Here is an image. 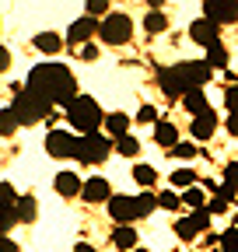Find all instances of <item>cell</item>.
Segmentation results:
<instances>
[{
	"instance_id": "23",
	"label": "cell",
	"mask_w": 238,
	"mask_h": 252,
	"mask_svg": "<svg viewBox=\"0 0 238 252\" xmlns=\"http://www.w3.org/2000/svg\"><path fill=\"white\" fill-rule=\"evenodd\" d=\"M193 182H196V172H193V168L172 172V186H175V189H193Z\"/></svg>"
},
{
	"instance_id": "37",
	"label": "cell",
	"mask_w": 238,
	"mask_h": 252,
	"mask_svg": "<svg viewBox=\"0 0 238 252\" xmlns=\"http://www.w3.org/2000/svg\"><path fill=\"white\" fill-rule=\"evenodd\" d=\"M207 210H210V214H224L228 210V200L224 196H210V200H207Z\"/></svg>"
},
{
	"instance_id": "25",
	"label": "cell",
	"mask_w": 238,
	"mask_h": 252,
	"mask_svg": "<svg viewBox=\"0 0 238 252\" xmlns=\"http://www.w3.org/2000/svg\"><path fill=\"white\" fill-rule=\"evenodd\" d=\"M207 63H210L214 70H224V67H228V49H224V46L207 49Z\"/></svg>"
},
{
	"instance_id": "18",
	"label": "cell",
	"mask_w": 238,
	"mask_h": 252,
	"mask_svg": "<svg viewBox=\"0 0 238 252\" xmlns=\"http://www.w3.org/2000/svg\"><path fill=\"white\" fill-rule=\"evenodd\" d=\"M126 130H130V116H123V112L105 116V133H112V137H126Z\"/></svg>"
},
{
	"instance_id": "10",
	"label": "cell",
	"mask_w": 238,
	"mask_h": 252,
	"mask_svg": "<svg viewBox=\"0 0 238 252\" xmlns=\"http://www.w3.org/2000/svg\"><path fill=\"white\" fill-rule=\"evenodd\" d=\"M98 25H102V21L88 18V14H84V18H77V21L67 28V42H70L74 49H77V46L84 49V46H88V39H91V35H98Z\"/></svg>"
},
{
	"instance_id": "32",
	"label": "cell",
	"mask_w": 238,
	"mask_h": 252,
	"mask_svg": "<svg viewBox=\"0 0 238 252\" xmlns=\"http://www.w3.org/2000/svg\"><path fill=\"white\" fill-rule=\"evenodd\" d=\"M200 151L193 147V144H178L175 151H172V158H182V161H193V158H196Z\"/></svg>"
},
{
	"instance_id": "14",
	"label": "cell",
	"mask_w": 238,
	"mask_h": 252,
	"mask_svg": "<svg viewBox=\"0 0 238 252\" xmlns=\"http://www.w3.org/2000/svg\"><path fill=\"white\" fill-rule=\"evenodd\" d=\"M88 203H102V200H112V189L102 175H91V179H84V193H81Z\"/></svg>"
},
{
	"instance_id": "17",
	"label": "cell",
	"mask_w": 238,
	"mask_h": 252,
	"mask_svg": "<svg viewBox=\"0 0 238 252\" xmlns=\"http://www.w3.org/2000/svg\"><path fill=\"white\" fill-rule=\"evenodd\" d=\"M182 105H186L193 116H203V112H210V105H207V94H203V88H193V91H186Z\"/></svg>"
},
{
	"instance_id": "33",
	"label": "cell",
	"mask_w": 238,
	"mask_h": 252,
	"mask_svg": "<svg viewBox=\"0 0 238 252\" xmlns=\"http://www.w3.org/2000/svg\"><path fill=\"white\" fill-rule=\"evenodd\" d=\"M0 123H4V126H0V130H4V137H11V133L18 130V119H14L11 109H4V119H0Z\"/></svg>"
},
{
	"instance_id": "11",
	"label": "cell",
	"mask_w": 238,
	"mask_h": 252,
	"mask_svg": "<svg viewBox=\"0 0 238 252\" xmlns=\"http://www.w3.org/2000/svg\"><path fill=\"white\" fill-rule=\"evenodd\" d=\"M109 214H112V220H119V224H133V220L140 217V207H137L133 196H112L109 200Z\"/></svg>"
},
{
	"instance_id": "3",
	"label": "cell",
	"mask_w": 238,
	"mask_h": 252,
	"mask_svg": "<svg viewBox=\"0 0 238 252\" xmlns=\"http://www.w3.org/2000/svg\"><path fill=\"white\" fill-rule=\"evenodd\" d=\"M67 119H70V126H77V133H81V137L98 133V126L105 123V116H102L98 102H95V98H88V94H81V98L67 109Z\"/></svg>"
},
{
	"instance_id": "20",
	"label": "cell",
	"mask_w": 238,
	"mask_h": 252,
	"mask_svg": "<svg viewBox=\"0 0 238 252\" xmlns=\"http://www.w3.org/2000/svg\"><path fill=\"white\" fill-rule=\"evenodd\" d=\"M35 214H39V203H35V196H32V193H25V196L18 200V220L32 224V220H35Z\"/></svg>"
},
{
	"instance_id": "36",
	"label": "cell",
	"mask_w": 238,
	"mask_h": 252,
	"mask_svg": "<svg viewBox=\"0 0 238 252\" xmlns=\"http://www.w3.org/2000/svg\"><path fill=\"white\" fill-rule=\"evenodd\" d=\"M214 196H224V200L231 203V200L238 196V186H231V182H221V186H217V193H214Z\"/></svg>"
},
{
	"instance_id": "13",
	"label": "cell",
	"mask_w": 238,
	"mask_h": 252,
	"mask_svg": "<svg viewBox=\"0 0 238 252\" xmlns=\"http://www.w3.org/2000/svg\"><path fill=\"white\" fill-rule=\"evenodd\" d=\"M214 130H217V112H214V109L203 112V116H193V123H189V133H193L196 140H210Z\"/></svg>"
},
{
	"instance_id": "22",
	"label": "cell",
	"mask_w": 238,
	"mask_h": 252,
	"mask_svg": "<svg viewBox=\"0 0 238 252\" xmlns=\"http://www.w3.org/2000/svg\"><path fill=\"white\" fill-rule=\"evenodd\" d=\"M144 28L151 32V35H158V32H165V28H168V18H165L161 11H151V14L144 18Z\"/></svg>"
},
{
	"instance_id": "19",
	"label": "cell",
	"mask_w": 238,
	"mask_h": 252,
	"mask_svg": "<svg viewBox=\"0 0 238 252\" xmlns=\"http://www.w3.org/2000/svg\"><path fill=\"white\" fill-rule=\"evenodd\" d=\"M112 242H116V249H137V231L130 228V224H119L116 231H112Z\"/></svg>"
},
{
	"instance_id": "38",
	"label": "cell",
	"mask_w": 238,
	"mask_h": 252,
	"mask_svg": "<svg viewBox=\"0 0 238 252\" xmlns=\"http://www.w3.org/2000/svg\"><path fill=\"white\" fill-rule=\"evenodd\" d=\"M224 182L238 186V161H228V168H224Z\"/></svg>"
},
{
	"instance_id": "21",
	"label": "cell",
	"mask_w": 238,
	"mask_h": 252,
	"mask_svg": "<svg viewBox=\"0 0 238 252\" xmlns=\"http://www.w3.org/2000/svg\"><path fill=\"white\" fill-rule=\"evenodd\" d=\"M60 46H63V42H60V35H56V32H39V35H35V49L39 53H60Z\"/></svg>"
},
{
	"instance_id": "29",
	"label": "cell",
	"mask_w": 238,
	"mask_h": 252,
	"mask_svg": "<svg viewBox=\"0 0 238 252\" xmlns=\"http://www.w3.org/2000/svg\"><path fill=\"white\" fill-rule=\"evenodd\" d=\"M182 203H186V207H193V210H203V207H207V200H203V193H200L196 186L182 193Z\"/></svg>"
},
{
	"instance_id": "5",
	"label": "cell",
	"mask_w": 238,
	"mask_h": 252,
	"mask_svg": "<svg viewBox=\"0 0 238 252\" xmlns=\"http://www.w3.org/2000/svg\"><path fill=\"white\" fill-rule=\"evenodd\" d=\"M109 154H112V140H109L105 133L81 137V147H77V161H84V165H102Z\"/></svg>"
},
{
	"instance_id": "26",
	"label": "cell",
	"mask_w": 238,
	"mask_h": 252,
	"mask_svg": "<svg viewBox=\"0 0 238 252\" xmlns=\"http://www.w3.org/2000/svg\"><path fill=\"white\" fill-rule=\"evenodd\" d=\"M116 151H119V154H126V158H133V154H140V140L126 133V137H119V140H116Z\"/></svg>"
},
{
	"instance_id": "24",
	"label": "cell",
	"mask_w": 238,
	"mask_h": 252,
	"mask_svg": "<svg viewBox=\"0 0 238 252\" xmlns=\"http://www.w3.org/2000/svg\"><path fill=\"white\" fill-rule=\"evenodd\" d=\"M175 235L182 238V242H193V238H196L200 231H196V224H193L189 217H178V220H175Z\"/></svg>"
},
{
	"instance_id": "1",
	"label": "cell",
	"mask_w": 238,
	"mask_h": 252,
	"mask_svg": "<svg viewBox=\"0 0 238 252\" xmlns=\"http://www.w3.org/2000/svg\"><path fill=\"white\" fill-rule=\"evenodd\" d=\"M28 88H32L35 94H42L49 105H67L70 109L81 98V94H77V81H74L70 67H63V63H39V67H32Z\"/></svg>"
},
{
	"instance_id": "40",
	"label": "cell",
	"mask_w": 238,
	"mask_h": 252,
	"mask_svg": "<svg viewBox=\"0 0 238 252\" xmlns=\"http://www.w3.org/2000/svg\"><path fill=\"white\" fill-rule=\"evenodd\" d=\"M81 60H98V46H95V42H88V46L81 49Z\"/></svg>"
},
{
	"instance_id": "12",
	"label": "cell",
	"mask_w": 238,
	"mask_h": 252,
	"mask_svg": "<svg viewBox=\"0 0 238 252\" xmlns=\"http://www.w3.org/2000/svg\"><path fill=\"white\" fill-rule=\"evenodd\" d=\"M158 88L168 94V98H186V91H189V88H186V81L178 77V70H175V67H165V70L158 74Z\"/></svg>"
},
{
	"instance_id": "9",
	"label": "cell",
	"mask_w": 238,
	"mask_h": 252,
	"mask_svg": "<svg viewBox=\"0 0 238 252\" xmlns=\"http://www.w3.org/2000/svg\"><path fill=\"white\" fill-rule=\"evenodd\" d=\"M189 39L207 46V49H214V46H221V25H214L210 18H200V21L189 25Z\"/></svg>"
},
{
	"instance_id": "4",
	"label": "cell",
	"mask_w": 238,
	"mask_h": 252,
	"mask_svg": "<svg viewBox=\"0 0 238 252\" xmlns=\"http://www.w3.org/2000/svg\"><path fill=\"white\" fill-rule=\"evenodd\" d=\"M130 35H133V21L126 14H109L98 25V39L105 46H123V42H130Z\"/></svg>"
},
{
	"instance_id": "42",
	"label": "cell",
	"mask_w": 238,
	"mask_h": 252,
	"mask_svg": "<svg viewBox=\"0 0 238 252\" xmlns=\"http://www.w3.org/2000/svg\"><path fill=\"white\" fill-rule=\"evenodd\" d=\"M4 252H18V245H14L11 238H4Z\"/></svg>"
},
{
	"instance_id": "41",
	"label": "cell",
	"mask_w": 238,
	"mask_h": 252,
	"mask_svg": "<svg viewBox=\"0 0 238 252\" xmlns=\"http://www.w3.org/2000/svg\"><path fill=\"white\" fill-rule=\"evenodd\" d=\"M224 126H228V133H231V137H238V116H228Z\"/></svg>"
},
{
	"instance_id": "7",
	"label": "cell",
	"mask_w": 238,
	"mask_h": 252,
	"mask_svg": "<svg viewBox=\"0 0 238 252\" xmlns=\"http://www.w3.org/2000/svg\"><path fill=\"white\" fill-rule=\"evenodd\" d=\"M175 70H178V77L186 81V88H189V91H193V88H203L207 81L214 77V67H210L207 60H186V63H178Z\"/></svg>"
},
{
	"instance_id": "39",
	"label": "cell",
	"mask_w": 238,
	"mask_h": 252,
	"mask_svg": "<svg viewBox=\"0 0 238 252\" xmlns=\"http://www.w3.org/2000/svg\"><path fill=\"white\" fill-rule=\"evenodd\" d=\"M137 119H140V123H154V119H158V112H154V105H144V109L137 112Z\"/></svg>"
},
{
	"instance_id": "34",
	"label": "cell",
	"mask_w": 238,
	"mask_h": 252,
	"mask_svg": "<svg viewBox=\"0 0 238 252\" xmlns=\"http://www.w3.org/2000/svg\"><path fill=\"white\" fill-rule=\"evenodd\" d=\"M95 14L109 18V0H91V4H88V18H95Z\"/></svg>"
},
{
	"instance_id": "44",
	"label": "cell",
	"mask_w": 238,
	"mask_h": 252,
	"mask_svg": "<svg viewBox=\"0 0 238 252\" xmlns=\"http://www.w3.org/2000/svg\"><path fill=\"white\" fill-rule=\"evenodd\" d=\"M231 252H238V249H231Z\"/></svg>"
},
{
	"instance_id": "15",
	"label": "cell",
	"mask_w": 238,
	"mask_h": 252,
	"mask_svg": "<svg viewBox=\"0 0 238 252\" xmlns=\"http://www.w3.org/2000/svg\"><path fill=\"white\" fill-rule=\"evenodd\" d=\"M56 193H60V196H77V193H84V179H77L74 172H60V175H56Z\"/></svg>"
},
{
	"instance_id": "8",
	"label": "cell",
	"mask_w": 238,
	"mask_h": 252,
	"mask_svg": "<svg viewBox=\"0 0 238 252\" xmlns=\"http://www.w3.org/2000/svg\"><path fill=\"white\" fill-rule=\"evenodd\" d=\"M203 18H210L214 25H231L238 21V0H207Z\"/></svg>"
},
{
	"instance_id": "31",
	"label": "cell",
	"mask_w": 238,
	"mask_h": 252,
	"mask_svg": "<svg viewBox=\"0 0 238 252\" xmlns=\"http://www.w3.org/2000/svg\"><path fill=\"white\" fill-rule=\"evenodd\" d=\"M224 105H228L231 116H238V84H231V88L224 91Z\"/></svg>"
},
{
	"instance_id": "28",
	"label": "cell",
	"mask_w": 238,
	"mask_h": 252,
	"mask_svg": "<svg viewBox=\"0 0 238 252\" xmlns=\"http://www.w3.org/2000/svg\"><path fill=\"white\" fill-rule=\"evenodd\" d=\"M137 207H140V217H151L154 207H158V196H154V193H140V196H137Z\"/></svg>"
},
{
	"instance_id": "6",
	"label": "cell",
	"mask_w": 238,
	"mask_h": 252,
	"mask_svg": "<svg viewBox=\"0 0 238 252\" xmlns=\"http://www.w3.org/2000/svg\"><path fill=\"white\" fill-rule=\"evenodd\" d=\"M81 137H74L70 130H49L46 133V154L49 158H77Z\"/></svg>"
},
{
	"instance_id": "27",
	"label": "cell",
	"mask_w": 238,
	"mask_h": 252,
	"mask_svg": "<svg viewBox=\"0 0 238 252\" xmlns=\"http://www.w3.org/2000/svg\"><path fill=\"white\" fill-rule=\"evenodd\" d=\"M154 179H158V172L151 165H137L133 168V182H140V186H154Z\"/></svg>"
},
{
	"instance_id": "35",
	"label": "cell",
	"mask_w": 238,
	"mask_h": 252,
	"mask_svg": "<svg viewBox=\"0 0 238 252\" xmlns=\"http://www.w3.org/2000/svg\"><path fill=\"white\" fill-rule=\"evenodd\" d=\"M178 203H182V200H178V196H175V193H168V189H165V193H161V196H158V207H165V210H175V207H178Z\"/></svg>"
},
{
	"instance_id": "43",
	"label": "cell",
	"mask_w": 238,
	"mask_h": 252,
	"mask_svg": "<svg viewBox=\"0 0 238 252\" xmlns=\"http://www.w3.org/2000/svg\"><path fill=\"white\" fill-rule=\"evenodd\" d=\"M74 252H95V249H91V245H84V242H77V249H74Z\"/></svg>"
},
{
	"instance_id": "2",
	"label": "cell",
	"mask_w": 238,
	"mask_h": 252,
	"mask_svg": "<svg viewBox=\"0 0 238 252\" xmlns=\"http://www.w3.org/2000/svg\"><path fill=\"white\" fill-rule=\"evenodd\" d=\"M11 91L18 94V98H14V105H7V109L14 112L18 126H28V123H39V119H46V116H49V102L42 98V94H35L32 88H21V84H14Z\"/></svg>"
},
{
	"instance_id": "30",
	"label": "cell",
	"mask_w": 238,
	"mask_h": 252,
	"mask_svg": "<svg viewBox=\"0 0 238 252\" xmlns=\"http://www.w3.org/2000/svg\"><path fill=\"white\" fill-rule=\"evenodd\" d=\"M210 217H214V214L207 210V207H203V210H193V214H189V220L196 224V231H207V228H210Z\"/></svg>"
},
{
	"instance_id": "16",
	"label": "cell",
	"mask_w": 238,
	"mask_h": 252,
	"mask_svg": "<svg viewBox=\"0 0 238 252\" xmlns=\"http://www.w3.org/2000/svg\"><path fill=\"white\" fill-rule=\"evenodd\" d=\"M154 144H158V147H172V151H175L182 140H178V130H175L172 123H158V126H154Z\"/></svg>"
}]
</instances>
